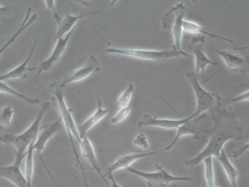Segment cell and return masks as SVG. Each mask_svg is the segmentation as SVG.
I'll use <instances>...</instances> for the list:
<instances>
[{
    "label": "cell",
    "mask_w": 249,
    "mask_h": 187,
    "mask_svg": "<svg viewBox=\"0 0 249 187\" xmlns=\"http://www.w3.org/2000/svg\"><path fill=\"white\" fill-rule=\"evenodd\" d=\"M210 137L207 147L198 155L184 164L187 166H196L208 157H218L224 145L230 139H240L243 136V130L233 120L222 119L214 124L213 128L209 131Z\"/></svg>",
    "instance_id": "1"
},
{
    "label": "cell",
    "mask_w": 249,
    "mask_h": 187,
    "mask_svg": "<svg viewBox=\"0 0 249 187\" xmlns=\"http://www.w3.org/2000/svg\"><path fill=\"white\" fill-rule=\"evenodd\" d=\"M54 105L53 102L45 103L39 112L35 121L31 124V126L25 131L24 134L16 136L15 134H6L3 136H0V141L3 142L5 145H13L17 149V155H16V162L15 164L18 166H20V163L27 156V151L32 142L36 141L38 135L40 133V124L41 121L48 110Z\"/></svg>",
    "instance_id": "2"
},
{
    "label": "cell",
    "mask_w": 249,
    "mask_h": 187,
    "mask_svg": "<svg viewBox=\"0 0 249 187\" xmlns=\"http://www.w3.org/2000/svg\"><path fill=\"white\" fill-rule=\"evenodd\" d=\"M55 92V96H54V100L56 101V103H57V107H58V110L60 112V117L62 119V122L64 123L65 125V128H66V133L67 135H69V137H70V141L71 144V147H72V151H73V153H74V159H75V164H74V167L80 169L83 173V176H84V179H85V184L87 187H89V183H88V179H87V176H86V169L85 167L83 166V164L80 160V155H78L76 150H75V147H74V142H73V137L76 138V140L80 142L81 141V136H80V133H78V129H77V126L75 125L74 123V120H73V115H72V111L71 109H70L69 107H67L66 105V102H65V98H64V95L63 93L58 89V87H56V89L54 90Z\"/></svg>",
    "instance_id": "3"
},
{
    "label": "cell",
    "mask_w": 249,
    "mask_h": 187,
    "mask_svg": "<svg viewBox=\"0 0 249 187\" xmlns=\"http://www.w3.org/2000/svg\"><path fill=\"white\" fill-rule=\"evenodd\" d=\"M106 52L109 54H118L123 55V56L132 57L142 60H149V61H162L167 60L173 57L180 56H187V53L182 49L178 50L173 46L171 50H164V51H156V50H144V49H120V48H108Z\"/></svg>",
    "instance_id": "4"
},
{
    "label": "cell",
    "mask_w": 249,
    "mask_h": 187,
    "mask_svg": "<svg viewBox=\"0 0 249 187\" xmlns=\"http://www.w3.org/2000/svg\"><path fill=\"white\" fill-rule=\"evenodd\" d=\"M155 167L157 168L158 171L152 172V173L142 172V171L134 169L132 167H127L126 171L144 179L145 182L148 183L149 187H167L170 183L172 182L194 181V177H187V176H184V177H178V176H173L172 174L167 172L161 165H159L158 163L155 165Z\"/></svg>",
    "instance_id": "5"
},
{
    "label": "cell",
    "mask_w": 249,
    "mask_h": 187,
    "mask_svg": "<svg viewBox=\"0 0 249 187\" xmlns=\"http://www.w3.org/2000/svg\"><path fill=\"white\" fill-rule=\"evenodd\" d=\"M186 15V8L182 2L177 3L168 13L165 14L163 17V29H171L174 47L181 50V39L183 35V21Z\"/></svg>",
    "instance_id": "6"
},
{
    "label": "cell",
    "mask_w": 249,
    "mask_h": 187,
    "mask_svg": "<svg viewBox=\"0 0 249 187\" xmlns=\"http://www.w3.org/2000/svg\"><path fill=\"white\" fill-rule=\"evenodd\" d=\"M187 78L190 81L192 89H194L196 97V110L194 114V116L196 117L199 114H202L203 112L213 108L214 102H216V97L203 89L194 72H187Z\"/></svg>",
    "instance_id": "7"
},
{
    "label": "cell",
    "mask_w": 249,
    "mask_h": 187,
    "mask_svg": "<svg viewBox=\"0 0 249 187\" xmlns=\"http://www.w3.org/2000/svg\"><path fill=\"white\" fill-rule=\"evenodd\" d=\"M62 123H63V122H62V119H61V117H59V118L57 119V121H55V122H53L52 124L44 126L43 129H42V131H40V133H39L38 137H37V139H36V141H35V144H34V151L37 152V155H38L39 158L41 159L42 164L44 165V167L46 168L47 173L49 174V176H50L52 181H53L54 183H55V181H54L53 176H52V174L50 173V171H49V169H48V167H47L46 163H45L44 159L42 158L41 153H42V152L45 150V147H46L47 142H48L49 140H51V138L61 129ZM55 185L57 186V184H56V183H55Z\"/></svg>",
    "instance_id": "8"
},
{
    "label": "cell",
    "mask_w": 249,
    "mask_h": 187,
    "mask_svg": "<svg viewBox=\"0 0 249 187\" xmlns=\"http://www.w3.org/2000/svg\"><path fill=\"white\" fill-rule=\"evenodd\" d=\"M100 69H101L100 63L97 60V58L95 56H90L84 67L72 71L71 74L70 76H67L66 79H64L61 84H59V85L52 84V85H56V87H58V89H63V87L69 85L70 84L86 80L88 76H89L90 74L96 72V71H99Z\"/></svg>",
    "instance_id": "9"
},
{
    "label": "cell",
    "mask_w": 249,
    "mask_h": 187,
    "mask_svg": "<svg viewBox=\"0 0 249 187\" xmlns=\"http://www.w3.org/2000/svg\"><path fill=\"white\" fill-rule=\"evenodd\" d=\"M71 35H72V32H71L70 34H67L65 37L57 40V42H56V45H55V47H54V49H53V51L50 55V57L40 63V67L38 68V73H37L36 79H35L36 82L38 81V79L40 78V75L44 71L50 70L54 67V65L59 61V59L61 58L63 53L66 50L67 44H69V41H70Z\"/></svg>",
    "instance_id": "10"
},
{
    "label": "cell",
    "mask_w": 249,
    "mask_h": 187,
    "mask_svg": "<svg viewBox=\"0 0 249 187\" xmlns=\"http://www.w3.org/2000/svg\"><path fill=\"white\" fill-rule=\"evenodd\" d=\"M194 118H195L194 114L185 119H177V120L176 119L157 118L150 114H145L139 122L138 126H139V128L155 126V127H161V128H165V129H177L180 125L184 124L185 122H188V121H191Z\"/></svg>",
    "instance_id": "11"
},
{
    "label": "cell",
    "mask_w": 249,
    "mask_h": 187,
    "mask_svg": "<svg viewBox=\"0 0 249 187\" xmlns=\"http://www.w3.org/2000/svg\"><path fill=\"white\" fill-rule=\"evenodd\" d=\"M216 53L223 58L229 69L240 73H249V57L227 50H217Z\"/></svg>",
    "instance_id": "12"
},
{
    "label": "cell",
    "mask_w": 249,
    "mask_h": 187,
    "mask_svg": "<svg viewBox=\"0 0 249 187\" xmlns=\"http://www.w3.org/2000/svg\"><path fill=\"white\" fill-rule=\"evenodd\" d=\"M203 44H205V38L198 37L192 40L189 46V48L194 51L196 70L197 73L205 72L208 65H216V63L212 61L203 51Z\"/></svg>",
    "instance_id": "13"
},
{
    "label": "cell",
    "mask_w": 249,
    "mask_h": 187,
    "mask_svg": "<svg viewBox=\"0 0 249 187\" xmlns=\"http://www.w3.org/2000/svg\"><path fill=\"white\" fill-rule=\"evenodd\" d=\"M38 41H39V36L36 38L35 40V43H34V46L32 47L31 51H30V54L29 56L27 57V59L22 62L20 65H18V67L15 69H13L11 71L3 74V75H0V81L1 82H6L8 80H16V79H27L28 76V72L29 71H32V70H35L37 69L36 68H28V64L31 60V57L33 56V53L34 51H35L36 47H37V44H38Z\"/></svg>",
    "instance_id": "14"
},
{
    "label": "cell",
    "mask_w": 249,
    "mask_h": 187,
    "mask_svg": "<svg viewBox=\"0 0 249 187\" xmlns=\"http://www.w3.org/2000/svg\"><path fill=\"white\" fill-rule=\"evenodd\" d=\"M97 13H90V14H85L81 16H72V15H66L64 17H60L57 14H54L55 19L57 20V25H58V30H57V34H56V40H59L63 37H65L67 34H70L71 32L72 28L75 26L78 20L83 18L84 17H87L89 15H95Z\"/></svg>",
    "instance_id": "15"
},
{
    "label": "cell",
    "mask_w": 249,
    "mask_h": 187,
    "mask_svg": "<svg viewBox=\"0 0 249 187\" xmlns=\"http://www.w3.org/2000/svg\"><path fill=\"white\" fill-rule=\"evenodd\" d=\"M157 152H152V153H123L121 155L114 163H113L110 168L108 169L107 173H106V178L107 176L110 174H113V172H115L119 169H126L127 167H130V165L132 163H134L135 161H138L142 158H144L146 156H151V155H156Z\"/></svg>",
    "instance_id": "16"
},
{
    "label": "cell",
    "mask_w": 249,
    "mask_h": 187,
    "mask_svg": "<svg viewBox=\"0 0 249 187\" xmlns=\"http://www.w3.org/2000/svg\"><path fill=\"white\" fill-rule=\"evenodd\" d=\"M80 144V147H81V151H82V153L83 156L89 161V163L92 165L93 169H95V171L98 172V174L101 176L102 179L104 180V182L108 185V187H110V184L107 180V178L105 177V175L102 173L101 171V168L99 166V163H98V160H97V157H96V153H95V149L92 145V142L89 141V139L86 136L82 137L81 141L78 142Z\"/></svg>",
    "instance_id": "17"
},
{
    "label": "cell",
    "mask_w": 249,
    "mask_h": 187,
    "mask_svg": "<svg viewBox=\"0 0 249 187\" xmlns=\"http://www.w3.org/2000/svg\"><path fill=\"white\" fill-rule=\"evenodd\" d=\"M109 112H110V109H104L103 105H102L101 100H98V108H97L96 111L92 115H90L85 121V122L80 124V125H78V127H77L78 133H80L81 138L86 136L88 131L90 128H93L97 123H99L100 121L103 119Z\"/></svg>",
    "instance_id": "18"
},
{
    "label": "cell",
    "mask_w": 249,
    "mask_h": 187,
    "mask_svg": "<svg viewBox=\"0 0 249 187\" xmlns=\"http://www.w3.org/2000/svg\"><path fill=\"white\" fill-rule=\"evenodd\" d=\"M0 177L8 179L18 187H29L26 177L22 175L19 166L16 164L11 166L0 167Z\"/></svg>",
    "instance_id": "19"
},
{
    "label": "cell",
    "mask_w": 249,
    "mask_h": 187,
    "mask_svg": "<svg viewBox=\"0 0 249 187\" xmlns=\"http://www.w3.org/2000/svg\"><path fill=\"white\" fill-rule=\"evenodd\" d=\"M38 19V16L35 15V14H32V8H28V12H27V15L25 16V18L24 20H22V23L20 25V27L18 28V30L15 33V34L10 37V39L4 44V45L0 48V55H1L5 50L6 48H8L11 44L15 43V41L18 38V36L21 34L22 32H24L26 29H28L31 25H33L35 21Z\"/></svg>",
    "instance_id": "20"
},
{
    "label": "cell",
    "mask_w": 249,
    "mask_h": 187,
    "mask_svg": "<svg viewBox=\"0 0 249 187\" xmlns=\"http://www.w3.org/2000/svg\"><path fill=\"white\" fill-rule=\"evenodd\" d=\"M218 161L221 163L222 167L227 175V177L233 187H237V178H238V171L235 168L234 165L231 163L230 159L228 158L227 153H225L224 150L221 151L220 155L217 157Z\"/></svg>",
    "instance_id": "21"
},
{
    "label": "cell",
    "mask_w": 249,
    "mask_h": 187,
    "mask_svg": "<svg viewBox=\"0 0 249 187\" xmlns=\"http://www.w3.org/2000/svg\"><path fill=\"white\" fill-rule=\"evenodd\" d=\"M201 131H203V130H201V129L199 130V129L196 128L195 126H192L190 124V121H188V122H185L184 124L180 125L177 128V134L175 136V138L171 141V144L168 145L164 149V151H170V150H171L174 147V145L176 144V142L179 140V138L184 136H196L197 138V136L199 135V133H201Z\"/></svg>",
    "instance_id": "22"
},
{
    "label": "cell",
    "mask_w": 249,
    "mask_h": 187,
    "mask_svg": "<svg viewBox=\"0 0 249 187\" xmlns=\"http://www.w3.org/2000/svg\"><path fill=\"white\" fill-rule=\"evenodd\" d=\"M189 33V34H203V35H207V36H210L212 38H214V39H220V40H223V41H227L229 43H233V41L231 39H228V38H225V37H222V36H219V35H216V34H213V33H210L208 31H206L205 29H202L200 26L196 25V23H192V21L190 20H185L183 21V33Z\"/></svg>",
    "instance_id": "23"
},
{
    "label": "cell",
    "mask_w": 249,
    "mask_h": 187,
    "mask_svg": "<svg viewBox=\"0 0 249 187\" xmlns=\"http://www.w3.org/2000/svg\"><path fill=\"white\" fill-rule=\"evenodd\" d=\"M0 93H4V94H8L11 96H15L17 98L21 99V100L26 101L27 103H29L30 105H38L41 103V101L39 100L38 98H29L25 95H22L21 93L18 92L17 90H14L13 87H10L5 82H1L0 81Z\"/></svg>",
    "instance_id": "24"
},
{
    "label": "cell",
    "mask_w": 249,
    "mask_h": 187,
    "mask_svg": "<svg viewBox=\"0 0 249 187\" xmlns=\"http://www.w3.org/2000/svg\"><path fill=\"white\" fill-rule=\"evenodd\" d=\"M34 144L35 141L32 142L30 145L28 151H27V156H26V165H25V170H26V179L28 182L29 187H32V181H33V170H34Z\"/></svg>",
    "instance_id": "25"
},
{
    "label": "cell",
    "mask_w": 249,
    "mask_h": 187,
    "mask_svg": "<svg viewBox=\"0 0 249 187\" xmlns=\"http://www.w3.org/2000/svg\"><path fill=\"white\" fill-rule=\"evenodd\" d=\"M202 162H203V164H205V176H206L207 187H216V183H214L213 157H208Z\"/></svg>",
    "instance_id": "26"
},
{
    "label": "cell",
    "mask_w": 249,
    "mask_h": 187,
    "mask_svg": "<svg viewBox=\"0 0 249 187\" xmlns=\"http://www.w3.org/2000/svg\"><path fill=\"white\" fill-rule=\"evenodd\" d=\"M14 109L11 106H5L0 109V130L8 127L14 117Z\"/></svg>",
    "instance_id": "27"
},
{
    "label": "cell",
    "mask_w": 249,
    "mask_h": 187,
    "mask_svg": "<svg viewBox=\"0 0 249 187\" xmlns=\"http://www.w3.org/2000/svg\"><path fill=\"white\" fill-rule=\"evenodd\" d=\"M133 93H134V85H133V84H129L128 86L125 90H124V92L118 98L117 103H116L117 106L119 108H124V107L129 106L128 104L131 100V97H132Z\"/></svg>",
    "instance_id": "28"
},
{
    "label": "cell",
    "mask_w": 249,
    "mask_h": 187,
    "mask_svg": "<svg viewBox=\"0 0 249 187\" xmlns=\"http://www.w3.org/2000/svg\"><path fill=\"white\" fill-rule=\"evenodd\" d=\"M130 112H131V107L130 106L120 108L119 111L115 114V116L111 119V123L112 124H118V123L122 122L123 120H125L128 117Z\"/></svg>",
    "instance_id": "29"
},
{
    "label": "cell",
    "mask_w": 249,
    "mask_h": 187,
    "mask_svg": "<svg viewBox=\"0 0 249 187\" xmlns=\"http://www.w3.org/2000/svg\"><path fill=\"white\" fill-rule=\"evenodd\" d=\"M133 145L142 150H148L150 148V142L148 140V137H146V136L142 133L135 136V138L133 139Z\"/></svg>",
    "instance_id": "30"
},
{
    "label": "cell",
    "mask_w": 249,
    "mask_h": 187,
    "mask_svg": "<svg viewBox=\"0 0 249 187\" xmlns=\"http://www.w3.org/2000/svg\"><path fill=\"white\" fill-rule=\"evenodd\" d=\"M249 150V141L247 142V144H245L244 146H242L239 150H237V151H235L234 153H233V155H232V157L233 158H235V159H237V158H239V157H241L244 153H246L247 151Z\"/></svg>",
    "instance_id": "31"
},
{
    "label": "cell",
    "mask_w": 249,
    "mask_h": 187,
    "mask_svg": "<svg viewBox=\"0 0 249 187\" xmlns=\"http://www.w3.org/2000/svg\"><path fill=\"white\" fill-rule=\"evenodd\" d=\"M240 101H249V91L239 95L233 99V102H240Z\"/></svg>",
    "instance_id": "32"
},
{
    "label": "cell",
    "mask_w": 249,
    "mask_h": 187,
    "mask_svg": "<svg viewBox=\"0 0 249 187\" xmlns=\"http://www.w3.org/2000/svg\"><path fill=\"white\" fill-rule=\"evenodd\" d=\"M107 178L111 181V184H110V187H121L117 182L116 180L114 179V176H113V174H110L107 176Z\"/></svg>",
    "instance_id": "33"
},
{
    "label": "cell",
    "mask_w": 249,
    "mask_h": 187,
    "mask_svg": "<svg viewBox=\"0 0 249 187\" xmlns=\"http://www.w3.org/2000/svg\"><path fill=\"white\" fill-rule=\"evenodd\" d=\"M7 14H9V8L0 5V16H4Z\"/></svg>",
    "instance_id": "34"
},
{
    "label": "cell",
    "mask_w": 249,
    "mask_h": 187,
    "mask_svg": "<svg viewBox=\"0 0 249 187\" xmlns=\"http://www.w3.org/2000/svg\"><path fill=\"white\" fill-rule=\"evenodd\" d=\"M45 4L47 5L48 9L55 10V2L54 1H45Z\"/></svg>",
    "instance_id": "35"
},
{
    "label": "cell",
    "mask_w": 249,
    "mask_h": 187,
    "mask_svg": "<svg viewBox=\"0 0 249 187\" xmlns=\"http://www.w3.org/2000/svg\"><path fill=\"white\" fill-rule=\"evenodd\" d=\"M244 49H249V45L248 46H243V47H239V48H235V51H240V50H244Z\"/></svg>",
    "instance_id": "36"
},
{
    "label": "cell",
    "mask_w": 249,
    "mask_h": 187,
    "mask_svg": "<svg viewBox=\"0 0 249 187\" xmlns=\"http://www.w3.org/2000/svg\"><path fill=\"white\" fill-rule=\"evenodd\" d=\"M201 187H207V184H206V182H203V184H202V186Z\"/></svg>",
    "instance_id": "37"
},
{
    "label": "cell",
    "mask_w": 249,
    "mask_h": 187,
    "mask_svg": "<svg viewBox=\"0 0 249 187\" xmlns=\"http://www.w3.org/2000/svg\"><path fill=\"white\" fill-rule=\"evenodd\" d=\"M216 187H217V186H216Z\"/></svg>",
    "instance_id": "38"
}]
</instances>
